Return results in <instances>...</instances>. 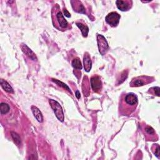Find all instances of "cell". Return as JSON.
Wrapping results in <instances>:
<instances>
[{
    "label": "cell",
    "mask_w": 160,
    "mask_h": 160,
    "mask_svg": "<svg viewBox=\"0 0 160 160\" xmlns=\"http://www.w3.org/2000/svg\"><path fill=\"white\" fill-rule=\"evenodd\" d=\"M142 131L148 141H156L158 139V135L154 129L150 126L144 124L142 126Z\"/></svg>",
    "instance_id": "8992f818"
},
{
    "label": "cell",
    "mask_w": 160,
    "mask_h": 160,
    "mask_svg": "<svg viewBox=\"0 0 160 160\" xmlns=\"http://www.w3.org/2000/svg\"><path fill=\"white\" fill-rule=\"evenodd\" d=\"M90 83L91 88L93 91L96 93H100L102 88V83L101 79V77L98 74H94L91 78Z\"/></svg>",
    "instance_id": "52a82bcc"
},
{
    "label": "cell",
    "mask_w": 160,
    "mask_h": 160,
    "mask_svg": "<svg viewBox=\"0 0 160 160\" xmlns=\"http://www.w3.org/2000/svg\"><path fill=\"white\" fill-rule=\"evenodd\" d=\"M79 95H80V94H79V91H76V96L78 98V99H79V98H80Z\"/></svg>",
    "instance_id": "603a6c76"
},
{
    "label": "cell",
    "mask_w": 160,
    "mask_h": 160,
    "mask_svg": "<svg viewBox=\"0 0 160 160\" xmlns=\"http://www.w3.org/2000/svg\"><path fill=\"white\" fill-rule=\"evenodd\" d=\"M0 110H1V114L2 115L4 114L7 113L9 110V106L8 104L5 102L1 103L0 105Z\"/></svg>",
    "instance_id": "ffe728a7"
},
{
    "label": "cell",
    "mask_w": 160,
    "mask_h": 160,
    "mask_svg": "<svg viewBox=\"0 0 160 160\" xmlns=\"http://www.w3.org/2000/svg\"><path fill=\"white\" fill-rule=\"evenodd\" d=\"M117 8L121 11H127L132 6V1L131 0H118L116 1Z\"/></svg>",
    "instance_id": "9c48e42d"
},
{
    "label": "cell",
    "mask_w": 160,
    "mask_h": 160,
    "mask_svg": "<svg viewBox=\"0 0 160 160\" xmlns=\"http://www.w3.org/2000/svg\"><path fill=\"white\" fill-rule=\"evenodd\" d=\"M31 110H32V114H34V116L38 120V121L39 122H42L43 121V118L40 110L35 106H31Z\"/></svg>",
    "instance_id": "9a60e30c"
},
{
    "label": "cell",
    "mask_w": 160,
    "mask_h": 160,
    "mask_svg": "<svg viewBox=\"0 0 160 160\" xmlns=\"http://www.w3.org/2000/svg\"><path fill=\"white\" fill-rule=\"evenodd\" d=\"M52 79V81H53V82H54L55 83H56V84H57V85H58V86H59L62 87L63 88H64V89H67L69 92H71V91H70L69 88L67 86V85H66V84H65L64 83H63V82H62L61 81H59L57 80V79Z\"/></svg>",
    "instance_id": "44dd1931"
},
{
    "label": "cell",
    "mask_w": 160,
    "mask_h": 160,
    "mask_svg": "<svg viewBox=\"0 0 160 160\" xmlns=\"http://www.w3.org/2000/svg\"><path fill=\"white\" fill-rule=\"evenodd\" d=\"M70 2L74 11L81 14H87L86 9L81 1L78 0H72L70 1Z\"/></svg>",
    "instance_id": "30bf717a"
},
{
    "label": "cell",
    "mask_w": 160,
    "mask_h": 160,
    "mask_svg": "<svg viewBox=\"0 0 160 160\" xmlns=\"http://www.w3.org/2000/svg\"><path fill=\"white\" fill-rule=\"evenodd\" d=\"M121 18V16L116 12H109L105 18L106 22L111 27L114 28L116 27L119 22Z\"/></svg>",
    "instance_id": "ba28073f"
},
{
    "label": "cell",
    "mask_w": 160,
    "mask_h": 160,
    "mask_svg": "<svg viewBox=\"0 0 160 160\" xmlns=\"http://www.w3.org/2000/svg\"><path fill=\"white\" fill-rule=\"evenodd\" d=\"M138 104V99L133 92L123 93L119 102V113L120 116H129L134 112Z\"/></svg>",
    "instance_id": "6da1fadb"
},
{
    "label": "cell",
    "mask_w": 160,
    "mask_h": 160,
    "mask_svg": "<svg viewBox=\"0 0 160 160\" xmlns=\"http://www.w3.org/2000/svg\"><path fill=\"white\" fill-rule=\"evenodd\" d=\"M96 38H97V42H98L99 51L102 56H104L106 54V52L109 49L108 43L106 38L101 34H98Z\"/></svg>",
    "instance_id": "5b68a950"
},
{
    "label": "cell",
    "mask_w": 160,
    "mask_h": 160,
    "mask_svg": "<svg viewBox=\"0 0 160 160\" xmlns=\"http://www.w3.org/2000/svg\"><path fill=\"white\" fill-rule=\"evenodd\" d=\"M151 151L154 153V154H155V156L158 158H159V146L158 144H152V146L151 148Z\"/></svg>",
    "instance_id": "d6986e66"
},
{
    "label": "cell",
    "mask_w": 160,
    "mask_h": 160,
    "mask_svg": "<svg viewBox=\"0 0 160 160\" xmlns=\"http://www.w3.org/2000/svg\"><path fill=\"white\" fill-rule=\"evenodd\" d=\"M75 23L76 26L80 29L82 36L84 38L87 37L89 32V28L87 26V24L85 23V22L83 20L81 19L76 21Z\"/></svg>",
    "instance_id": "8fae6325"
},
{
    "label": "cell",
    "mask_w": 160,
    "mask_h": 160,
    "mask_svg": "<svg viewBox=\"0 0 160 160\" xmlns=\"http://www.w3.org/2000/svg\"><path fill=\"white\" fill-rule=\"evenodd\" d=\"M89 79L87 76H84L82 83V92L85 96H89V92H90V86H89Z\"/></svg>",
    "instance_id": "5bb4252c"
},
{
    "label": "cell",
    "mask_w": 160,
    "mask_h": 160,
    "mask_svg": "<svg viewBox=\"0 0 160 160\" xmlns=\"http://www.w3.org/2000/svg\"><path fill=\"white\" fill-rule=\"evenodd\" d=\"M71 64H72V66L74 68V69L77 71L78 70L81 71V69H82L81 62L80 61V59L78 57H76L72 60Z\"/></svg>",
    "instance_id": "e0dca14e"
},
{
    "label": "cell",
    "mask_w": 160,
    "mask_h": 160,
    "mask_svg": "<svg viewBox=\"0 0 160 160\" xmlns=\"http://www.w3.org/2000/svg\"><path fill=\"white\" fill-rule=\"evenodd\" d=\"M0 84H1V86L2 88V89L5 91H6L9 93H13L14 92V90H13L12 88L10 86V84L7 81H6L3 79H1Z\"/></svg>",
    "instance_id": "2e32d148"
},
{
    "label": "cell",
    "mask_w": 160,
    "mask_h": 160,
    "mask_svg": "<svg viewBox=\"0 0 160 160\" xmlns=\"http://www.w3.org/2000/svg\"><path fill=\"white\" fill-rule=\"evenodd\" d=\"M49 104H50L51 108L52 109L56 118L58 119V120L62 122L64 119V116L62 109L60 104L58 101H56V100H54V99H49Z\"/></svg>",
    "instance_id": "277c9868"
},
{
    "label": "cell",
    "mask_w": 160,
    "mask_h": 160,
    "mask_svg": "<svg viewBox=\"0 0 160 160\" xmlns=\"http://www.w3.org/2000/svg\"><path fill=\"white\" fill-rule=\"evenodd\" d=\"M51 19L53 26L59 31H65L71 29V25L64 17L58 4L53 6L51 9Z\"/></svg>",
    "instance_id": "7a4b0ae2"
},
{
    "label": "cell",
    "mask_w": 160,
    "mask_h": 160,
    "mask_svg": "<svg viewBox=\"0 0 160 160\" xmlns=\"http://www.w3.org/2000/svg\"><path fill=\"white\" fill-rule=\"evenodd\" d=\"M63 12H64V15H65L66 17H68V18H70V17H71L70 13L68 11V10H67L65 8H63Z\"/></svg>",
    "instance_id": "7402d4cb"
},
{
    "label": "cell",
    "mask_w": 160,
    "mask_h": 160,
    "mask_svg": "<svg viewBox=\"0 0 160 160\" xmlns=\"http://www.w3.org/2000/svg\"><path fill=\"white\" fill-rule=\"evenodd\" d=\"M154 79L153 77L148 76H139L137 77L133 78L129 82L130 87H140L146 84H148L152 81H154Z\"/></svg>",
    "instance_id": "3957f363"
},
{
    "label": "cell",
    "mask_w": 160,
    "mask_h": 160,
    "mask_svg": "<svg viewBox=\"0 0 160 160\" xmlns=\"http://www.w3.org/2000/svg\"><path fill=\"white\" fill-rule=\"evenodd\" d=\"M21 48L22 51V52L24 53V54L28 56L31 60L32 61H36L37 60V58L36 54L31 51V49H29L28 48V46L26 44H22L21 46Z\"/></svg>",
    "instance_id": "7c38bea8"
},
{
    "label": "cell",
    "mask_w": 160,
    "mask_h": 160,
    "mask_svg": "<svg viewBox=\"0 0 160 160\" xmlns=\"http://www.w3.org/2000/svg\"><path fill=\"white\" fill-rule=\"evenodd\" d=\"M148 93L154 95V96H157L158 97H159V88L158 86L152 87L149 89Z\"/></svg>",
    "instance_id": "ac0fdd59"
},
{
    "label": "cell",
    "mask_w": 160,
    "mask_h": 160,
    "mask_svg": "<svg viewBox=\"0 0 160 160\" xmlns=\"http://www.w3.org/2000/svg\"><path fill=\"white\" fill-rule=\"evenodd\" d=\"M83 64H84V70L86 72H89L91 69L92 66V62L91 60L90 56L88 52H86L83 56Z\"/></svg>",
    "instance_id": "4fadbf2b"
}]
</instances>
